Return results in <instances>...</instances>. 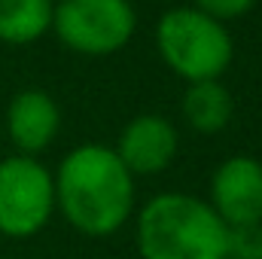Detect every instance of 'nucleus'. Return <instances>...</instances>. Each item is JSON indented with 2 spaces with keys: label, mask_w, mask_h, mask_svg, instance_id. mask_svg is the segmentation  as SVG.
Listing matches in <instances>:
<instances>
[{
  "label": "nucleus",
  "mask_w": 262,
  "mask_h": 259,
  "mask_svg": "<svg viewBox=\"0 0 262 259\" xmlns=\"http://www.w3.org/2000/svg\"><path fill=\"white\" fill-rule=\"evenodd\" d=\"M52 180L55 204L76 232L107 238L128 223L134 210V177L113 149L101 143L70 149Z\"/></svg>",
  "instance_id": "obj_1"
},
{
  "label": "nucleus",
  "mask_w": 262,
  "mask_h": 259,
  "mask_svg": "<svg viewBox=\"0 0 262 259\" xmlns=\"http://www.w3.org/2000/svg\"><path fill=\"white\" fill-rule=\"evenodd\" d=\"M137 250L143 259H226L229 226L198 195L162 192L137 213Z\"/></svg>",
  "instance_id": "obj_2"
},
{
  "label": "nucleus",
  "mask_w": 262,
  "mask_h": 259,
  "mask_svg": "<svg viewBox=\"0 0 262 259\" xmlns=\"http://www.w3.org/2000/svg\"><path fill=\"white\" fill-rule=\"evenodd\" d=\"M156 43L165 64L186 82L220 79L235 55L229 31L195 6L168 9L159 21Z\"/></svg>",
  "instance_id": "obj_3"
},
{
  "label": "nucleus",
  "mask_w": 262,
  "mask_h": 259,
  "mask_svg": "<svg viewBox=\"0 0 262 259\" xmlns=\"http://www.w3.org/2000/svg\"><path fill=\"white\" fill-rule=\"evenodd\" d=\"M52 28L79 55H113L134 37L137 15L128 0H61L55 3Z\"/></svg>",
  "instance_id": "obj_4"
},
{
  "label": "nucleus",
  "mask_w": 262,
  "mask_h": 259,
  "mask_svg": "<svg viewBox=\"0 0 262 259\" xmlns=\"http://www.w3.org/2000/svg\"><path fill=\"white\" fill-rule=\"evenodd\" d=\"M55 210V180L31 156L0 162V235L31 238Z\"/></svg>",
  "instance_id": "obj_5"
},
{
  "label": "nucleus",
  "mask_w": 262,
  "mask_h": 259,
  "mask_svg": "<svg viewBox=\"0 0 262 259\" xmlns=\"http://www.w3.org/2000/svg\"><path fill=\"white\" fill-rule=\"evenodd\" d=\"M210 207L229 226H259L262 223V165L250 156L226 159L210 180Z\"/></svg>",
  "instance_id": "obj_6"
},
{
  "label": "nucleus",
  "mask_w": 262,
  "mask_h": 259,
  "mask_svg": "<svg viewBox=\"0 0 262 259\" xmlns=\"http://www.w3.org/2000/svg\"><path fill=\"white\" fill-rule=\"evenodd\" d=\"M128 174H159L177 156V128L165 116H137L119 134V146L113 149Z\"/></svg>",
  "instance_id": "obj_7"
},
{
  "label": "nucleus",
  "mask_w": 262,
  "mask_h": 259,
  "mask_svg": "<svg viewBox=\"0 0 262 259\" xmlns=\"http://www.w3.org/2000/svg\"><path fill=\"white\" fill-rule=\"evenodd\" d=\"M61 125V110L52 101V95L40 92V89H25L9 101L6 110V131L12 137V143L21 149V156H37L43 153Z\"/></svg>",
  "instance_id": "obj_8"
},
{
  "label": "nucleus",
  "mask_w": 262,
  "mask_h": 259,
  "mask_svg": "<svg viewBox=\"0 0 262 259\" xmlns=\"http://www.w3.org/2000/svg\"><path fill=\"white\" fill-rule=\"evenodd\" d=\"M232 95L220 79H207V82H189L186 95H183V116L186 122L201 134H216L229 125L232 119Z\"/></svg>",
  "instance_id": "obj_9"
},
{
  "label": "nucleus",
  "mask_w": 262,
  "mask_h": 259,
  "mask_svg": "<svg viewBox=\"0 0 262 259\" xmlns=\"http://www.w3.org/2000/svg\"><path fill=\"white\" fill-rule=\"evenodd\" d=\"M52 0H0V43L28 46L52 28Z\"/></svg>",
  "instance_id": "obj_10"
},
{
  "label": "nucleus",
  "mask_w": 262,
  "mask_h": 259,
  "mask_svg": "<svg viewBox=\"0 0 262 259\" xmlns=\"http://www.w3.org/2000/svg\"><path fill=\"white\" fill-rule=\"evenodd\" d=\"M226 259H262V223L259 226H238L229 229V250Z\"/></svg>",
  "instance_id": "obj_11"
},
{
  "label": "nucleus",
  "mask_w": 262,
  "mask_h": 259,
  "mask_svg": "<svg viewBox=\"0 0 262 259\" xmlns=\"http://www.w3.org/2000/svg\"><path fill=\"white\" fill-rule=\"evenodd\" d=\"M256 0H195V9L210 15L213 21H232V18H241L253 9Z\"/></svg>",
  "instance_id": "obj_12"
},
{
  "label": "nucleus",
  "mask_w": 262,
  "mask_h": 259,
  "mask_svg": "<svg viewBox=\"0 0 262 259\" xmlns=\"http://www.w3.org/2000/svg\"><path fill=\"white\" fill-rule=\"evenodd\" d=\"M52 3H55V0H52ZM58 3H61V0H58Z\"/></svg>",
  "instance_id": "obj_13"
}]
</instances>
